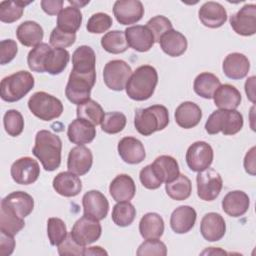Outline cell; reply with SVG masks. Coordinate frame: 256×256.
<instances>
[{
    "label": "cell",
    "mask_w": 256,
    "mask_h": 256,
    "mask_svg": "<svg viewBox=\"0 0 256 256\" xmlns=\"http://www.w3.org/2000/svg\"><path fill=\"white\" fill-rule=\"evenodd\" d=\"M82 23V13L75 6H67L63 8L57 16V28L66 32L74 33L80 28Z\"/></svg>",
    "instance_id": "obj_35"
},
{
    "label": "cell",
    "mask_w": 256,
    "mask_h": 256,
    "mask_svg": "<svg viewBox=\"0 0 256 256\" xmlns=\"http://www.w3.org/2000/svg\"><path fill=\"white\" fill-rule=\"evenodd\" d=\"M63 3V0H42L41 8L48 15H56L62 10Z\"/></svg>",
    "instance_id": "obj_56"
},
{
    "label": "cell",
    "mask_w": 256,
    "mask_h": 256,
    "mask_svg": "<svg viewBox=\"0 0 256 256\" xmlns=\"http://www.w3.org/2000/svg\"><path fill=\"white\" fill-rule=\"evenodd\" d=\"M197 195L201 200H215L222 189L223 181L221 175L212 168H207L198 172L196 177Z\"/></svg>",
    "instance_id": "obj_9"
},
{
    "label": "cell",
    "mask_w": 256,
    "mask_h": 256,
    "mask_svg": "<svg viewBox=\"0 0 256 256\" xmlns=\"http://www.w3.org/2000/svg\"><path fill=\"white\" fill-rule=\"evenodd\" d=\"M84 255H107V252L102 249L100 246H93L85 248Z\"/></svg>",
    "instance_id": "obj_59"
},
{
    "label": "cell",
    "mask_w": 256,
    "mask_h": 256,
    "mask_svg": "<svg viewBox=\"0 0 256 256\" xmlns=\"http://www.w3.org/2000/svg\"><path fill=\"white\" fill-rule=\"evenodd\" d=\"M62 141L60 137L48 130H40L35 136L32 153L37 157L46 171H54L61 164Z\"/></svg>",
    "instance_id": "obj_1"
},
{
    "label": "cell",
    "mask_w": 256,
    "mask_h": 256,
    "mask_svg": "<svg viewBox=\"0 0 256 256\" xmlns=\"http://www.w3.org/2000/svg\"><path fill=\"white\" fill-rule=\"evenodd\" d=\"M76 41V34L74 33H66L59 28L55 27L49 38L50 45L53 46L54 48H66L71 45H73Z\"/></svg>",
    "instance_id": "obj_51"
},
{
    "label": "cell",
    "mask_w": 256,
    "mask_h": 256,
    "mask_svg": "<svg viewBox=\"0 0 256 256\" xmlns=\"http://www.w3.org/2000/svg\"><path fill=\"white\" fill-rule=\"evenodd\" d=\"M159 43L163 52L171 57L181 56L188 46L186 37L179 31L173 29L165 33L161 37Z\"/></svg>",
    "instance_id": "obj_31"
},
{
    "label": "cell",
    "mask_w": 256,
    "mask_h": 256,
    "mask_svg": "<svg viewBox=\"0 0 256 256\" xmlns=\"http://www.w3.org/2000/svg\"><path fill=\"white\" fill-rule=\"evenodd\" d=\"M126 116L118 111L105 113L101 122V129L107 134H116L121 132L126 126Z\"/></svg>",
    "instance_id": "obj_45"
},
{
    "label": "cell",
    "mask_w": 256,
    "mask_h": 256,
    "mask_svg": "<svg viewBox=\"0 0 256 256\" xmlns=\"http://www.w3.org/2000/svg\"><path fill=\"white\" fill-rule=\"evenodd\" d=\"M230 25L234 32L242 36L256 33V5L246 4L230 17Z\"/></svg>",
    "instance_id": "obj_13"
},
{
    "label": "cell",
    "mask_w": 256,
    "mask_h": 256,
    "mask_svg": "<svg viewBox=\"0 0 256 256\" xmlns=\"http://www.w3.org/2000/svg\"><path fill=\"white\" fill-rule=\"evenodd\" d=\"M67 228L60 218L51 217L47 221V235L52 246H58L67 236Z\"/></svg>",
    "instance_id": "obj_47"
},
{
    "label": "cell",
    "mask_w": 256,
    "mask_h": 256,
    "mask_svg": "<svg viewBox=\"0 0 256 256\" xmlns=\"http://www.w3.org/2000/svg\"><path fill=\"white\" fill-rule=\"evenodd\" d=\"M242 127L243 116L237 110H215L205 123V130L210 135H215L219 132H222L224 135H234Z\"/></svg>",
    "instance_id": "obj_5"
},
{
    "label": "cell",
    "mask_w": 256,
    "mask_h": 256,
    "mask_svg": "<svg viewBox=\"0 0 256 256\" xmlns=\"http://www.w3.org/2000/svg\"><path fill=\"white\" fill-rule=\"evenodd\" d=\"M10 173L17 184L29 185L37 181L40 176V167L36 160L26 156L17 159L12 164Z\"/></svg>",
    "instance_id": "obj_12"
},
{
    "label": "cell",
    "mask_w": 256,
    "mask_h": 256,
    "mask_svg": "<svg viewBox=\"0 0 256 256\" xmlns=\"http://www.w3.org/2000/svg\"><path fill=\"white\" fill-rule=\"evenodd\" d=\"M165 190L171 199L182 201L190 197L192 192V184L187 176L184 174H179L176 179L166 183Z\"/></svg>",
    "instance_id": "obj_38"
},
{
    "label": "cell",
    "mask_w": 256,
    "mask_h": 256,
    "mask_svg": "<svg viewBox=\"0 0 256 256\" xmlns=\"http://www.w3.org/2000/svg\"><path fill=\"white\" fill-rule=\"evenodd\" d=\"M200 232L203 238L209 242L221 240L226 232L224 218L216 212L206 213L200 222Z\"/></svg>",
    "instance_id": "obj_16"
},
{
    "label": "cell",
    "mask_w": 256,
    "mask_h": 256,
    "mask_svg": "<svg viewBox=\"0 0 256 256\" xmlns=\"http://www.w3.org/2000/svg\"><path fill=\"white\" fill-rule=\"evenodd\" d=\"M239 90L231 84L220 85L213 95L214 104L219 109L235 110L241 103Z\"/></svg>",
    "instance_id": "obj_30"
},
{
    "label": "cell",
    "mask_w": 256,
    "mask_h": 256,
    "mask_svg": "<svg viewBox=\"0 0 256 256\" xmlns=\"http://www.w3.org/2000/svg\"><path fill=\"white\" fill-rule=\"evenodd\" d=\"M255 76L249 77L245 82V92L247 98L252 102L255 103Z\"/></svg>",
    "instance_id": "obj_58"
},
{
    "label": "cell",
    "mask_w": 256,
    "mask_h": 256,
    "mask_svg": "<svg viewBox=\"0 0 256 256\" xmlns=\"http://www.w3.org/2000/svg\"><path fill=\"white\" fill-rule=\"evenodd\" d=\"M132 74V69L128 63L116 59L109 61L103 69V80L105 85L114 91H121Z\"/></svg>",
    "instance_id": "obj_8"
},
{
    "label": "cell",
    "mask_w": 256,
    "mask_h": 256,
    "mask_svg": "<svg viewBox=\"0 0 256 256\" xmlns=\"http://www.w3.org/2000/svg\"><path fill=\"white\" fill-rule=\"evenodd\" d=\"M244 168L247 173L254 176L255 175V147H252L245 155L244 158Z\"/></svg>",
    "instance_id": "obj_57"
},
{
    "label": "cell",
    "mask_w": 256,
    "mask_h": 256,
    "mask_svg": "<svg viewBox=\"0 0 256 256\" xmlns=\"http://www.w3.org/2000/svg\"><path fill=\"white\" fill-rule=\"evenodd\" d=\"M28 108L34 116L43 121H51L58 118L63 112L62 102L44 91L35 92L29 98Z\"/></svg>",
    "instance_id": "obj_6"
},
{
    "label": "cell",
    "mask_w": 256,
    "mask_h": 256,
    "mask_svg": "<svg viewBox=\"0 0 256 256\" xmlns=\"http://www.w3.org/2000/svg\"><path fill=\"white\" fill-rule=\"evenodd\" d=\"M136 254L138 256H165L167 254V247L158 239H146V241L140 244Z\"/></svg>",
    "instance_id": "obj_50"
},
{
    "label": "cell",
    "mask_w": 256,
    "mask_h": 256,
    "mask_svg": "<svg viewBox=\"0 0 256 256\" xmlns=\"http://www.w3.org/2000/svg\"><path fill=\"white\" fill-rule=\"evenodd\" d=\"M69 60L70 54L67 50L62 48H52L44 63L45 72L51 75H58L64 71Z\"/></svg>",
    "instance_id": "obj_37"
},
{
    "label": "cell",
    "mask_w": 256,
    "mask_h": 256,
    "mask_svg": "<svg viewBox=\"0 0 256 256\" xmlns=\"http://www.w3.org/2000/svg\"><path fill=\"white\" fill-rule=\"evenodd\" d=\"M101 46L108 53L120 54L125 52L129 45L126 40L125 32L119 30L109 31L101 38Z\"/></svg>",
    "instance_id": "obj_39"
},
{
    "label": "cell",
    "mask_w": 256,
    "mask_h": 256,
    "mask_svg": "<svg viewBox=\"0 0 256 256\" xmlns=\"http://www.w3.org/2000/svg\"><path fill=\"white\" fill-rule=\"evenodd\" d=\"M112 18L106 13L98 12L93 14L87 22L86 29L93 34H100L106 32L112 26Z\"/></svg>",
    "instance_id": "obj_49"
},
{
    "label": "cell",
    "mask_w": 256,
    "mask_h": 256,
    "mask_svg": "<svg viewBox=\"0 0 256 256\" xmlns=\"http://www.w3.org/2000/svg\"><path fill=\"white\" fill-rule=\"evenodd\" d=\"M18 52L17 43L12 39H5L0 42V63L5 65L11 62Z\"/></svg>",
    "instance_id": "obj_54"
},
{
    "label": "cell",
    "mask_w": 256,
    "mask_h": 256,
    "mask_svg": "<svg viewBox=\"0 0 256 256\" xmlns=\"http://www.w3.org/2000/svg\"><path fill=\"white\" fill-rule=\"evenodd\" d=\"M102 233L99 220L87 215H83L73 225L70 234L74 240L82 246H86L97 241Z\"/></svg>",
    "instance_id": "obj_10"
},
{
    "label": "cell",
    "mask_w": 256,
    "mask_h": 256,
    "mask_svg": "<svg viewBox=\"0 0 256 256\" xmlns=\"http://www.w3.org/2000/svg\"><path fill=\"white\" fill-rule=\"evenodd\" d=\"M125 36L129 47L138 52L149 51L155 43L152 32L143 25H135L126 28Z\"/></svg>",
    "instance_id": "obj_17"
},
{
    "label": "cell",
    "mask_w": 256,
    "mask_h": 256,
    "mask_svg": "<svg viewBox=\"0 0 256 256\" xmlns=\"http://www.w3.org/2000/svg\"><path fill=\"white\" fill-rule=\"evenodd\" d=\"M223 211L231 217H240L244 215L250 206L249 196L241 190L228 192L222 199Z\"/></svg>",
    "instance_id": "obj_24"
},
{
    "label": "cell",
    "mask_w": 256,
    "mask_h": 256,
    "mask_svg": "<svg viewBox=\"0 0 256 256\" xmlns=\"http://www.w3.org/2000/svg\"><path fill=\"white\" fill-rule=\"evenodd\" d=\"M109 193L116 202L130 201L136 193L135 182L129 175L119 174L111 181Z\"/></svg>",
    "instance_id": "obj_28"
},
{
    "label": "cell",
    "mask_w": 256,
    "mask_h": 256,
    "mask_svg": "<svg viewBox=\"0 0 256 256\" xmlns=\"http://www.w3.org/2000/svg\"><path fill=\"white\" fill-rule=\"evenodd\" d=\"M31 2L23 1H2L0 2V21L13 23L19 20L24 12V7Z\"/></svg>",
    "instance_id": "obj_43"
},
{
    "label": "cell",
    "mask_w": 256,
    "mask_h": 256,
    "mask_svg": "<svg viewBox=\"0 0 256 256\" xmlns=\"http://www.w3.org/2000/svg\"><path fill=\"white\" fill-rule=\"evenodd\" d=\"M25 226L24 219L16 215L9 208L1 206L0 210V231L6 234L15 235Z\"/></svg>",
    "instance_id": "obj_41"
},
{
    "label": "cell",
    "mask_w": 256,
    "mask_h": 256,
    "mask_svg": "<svg viewBox=\"0 0 256 256\" xmlns=\"http://www.w3.org/2000/svg\"><path fill=\"white\" fill-rule=\"evenodd\" d=\"M196 218L197 213L193 207L188 205L179 206L171 214V229L177 234L187 233L194 227Z\"/></svg>",
    "instance_id": "obj_23"
},
{
    "label": "cell",
    "mask_w": 256,
    "mask_h": 256,
    "mask_svg": "<svg viewBox=\"0 0 256 256\" xmlns=\"http://www.w3.org/2000/svg\"><path fill=\"white\" fill-rule=\"evenodd\" d=\"M201 23L209 28H219L227 20L226 9L218 2H205L198 12Z\"/></svg>",
    "instance_id": "obj_22"
},
{
    "label": "cell",
    "mask_w": 256,
    "mask_h": 256,
    "mask_svg": "<svg viewBox=\"0 0 256 256\" xmlns=\"http://www.w3.org/2000/svg\"><path fill=\"white\" fill-rule=\"evenodd\" d=\"M1 206L9 208L16 215L24 219L33 211L34 199L26 192L14 191L2 199Z\"/></svg>",
    "instance_id": "obj_20"
},
{
    "label": "cell",
    "mask_w": 256,
    "mask_h": 256,
    "mask_svg": "<svg viewBox=\"0 0 256 256\" xmlns=\"http://www.w3.org/2000/svg\"><path fill=\"white\" fill-rule=\"evenodd\" d=\"M213 149L204 141H196L191 144L186 152V163L194 172H201L210 167L213 162Z\"/></svg>",
    "instance_id": "obj_11"
},
{
    "label": "cell",
    "mask_w": 256,
    "mask_h": 256,
    "mask_svg": "<svg viewBox=\"0 0 256 256\" xmlns=\"http://www.w3.org/2000/svg\"><path fill=\"white\" fill-rule=\"evenodd\" d=\"M224 74L233 80L244 78L250 69L249 59L242 53L234 52L228 54L222 64Z\"/></svg>",
    "instance_id": "obj_25"
},
{
    "label": "cell",
    "mask_w": 256,
    "mask_h": 256,
    "mask_svg": "<svg viewBox=\"0 0 256 256\" xmlns=\"http://www.w3.org/2000/svg\"><path fill=\"white\" fill-rule=\"evenodd\" d=\"M111 217L117 226L126 227L133 223L136 217V209L129 201L118 202L113 207Z\"/></svg>",
    "instance_id": "obj_42"
},
{
    "label": "cell",
    "mask_w": 256,
    "mask_h": 256,
    "mask_svg": "<svg viewBox=\"0 0 256 256\" xmlns=\"http://www.w3.org/2000/svg\"><path fill=\"white\" fill-rule=\"evenodd\" d=\"M221 85L219 78L213 73L203 72L197 75L193 83V89L197 95L205 99H212L215 91Z\"/></svg>",
    "instance_id": "obj_36"
},
{
    "label": "cell",
    "mask_w": 256,
    "mask_h": 256,
    "mask_svg": "<svg viewBox=\"0 0 256 256\" xmlns=\"http://www.w3.org/2000/svg\"><path fill=\"white\" fill-rule=\"evenodd\" d=\"M67 136L70 142L77 146H83L92 142L96 136V128L90 122L77 118L73 120L67 129Z\"/></svg>",
    "instance_id": "obj_21"
},
{
    "label": "cell",
    "mask_w": 256,
    "mask_h": 256,
    "mask_svg": "<svg viewBox=\"0 0 256 256\" xmlns=\"http://www.w3.org/2000/svg\"><path fill=\"white\" fill-rule=\"evenodd\" d=\"M76 114L77 118L84 119L93 124L94 126L101 124L105 116L104 110L102 109L100 104L92 99H89L86 102L77 105Z\"/></svg>",
    "instance_id": "obj_40"
},
{
    "label": "cell",
    "mask_w": 256,
    "mask_h": 256,
    "mask_svg": "<svg viewBox=\"0 0 256 256\" xmlns=\"http://www.w3.org/2000/svg\"><path fill=\"white\" fill-rule=\"evenodd\" d=\"M113 14L122 25L138 22L144 15V7L139 0H117L113 6Z\"/></svg>",
    "instance_id": "obj_14"
},
{
    "label": "cell",
    "mask_w": 256,
    "mask_h": 256,
    "mask_svg": "<svg viewBox=\"0 0 256 256\" xmlns=\"http://www.w3.org/2000/svg\"><path fill=\"white\" fill-rule=\"evenodd\" d=\"M139 179L141 184L150 190L158 189L162 185V181L155 174L151 164L143 167L139 173Z\"/></svg>",
    "instance_id": "obj_53"
},
{
    "label": "cell",
    "mask_w": 256,
    "mask_h": 256,
    "mask_svg": "<svg viewBox=\"0 0 256 256\" xmlns=\"http://www.w3.org/2000/svg\"><path fill=\"white\" fill-rule=\"evenodd\" d=\"M93 163V155L89 148L85 146L73 147L68 155V171L82 176L89 172Z\"/></svg>",
    "instance_id": "obj_19"
},
{
    "label": "cell",
    "mask_w": 256,
    "mask_h": 256,
    "mask_svg": "<svg viewBox=\"0 0 256 256\" xmlns=\"http://www.w3.org/2000/svg\"><path fill=\"white\" fill-rule=\"evenodd\" d=\"M15 248V240L13 235L0 232V255L9 256L13 253Z\"/></svg>",
    "instance_id": "obj_55"
},
{
    "label": "cell",
    "mask_w": 256,
    "mask_h": 256,
    "mask_svg": "<svg viewBox=\"0 0 256 256\" xmlns=\"http://www.w3.org/2000/svg\"><path fill=\"white\" fill-rule=\"evenodd\" d=\"M96 81V73L79 74L71 70L65 88L67 99L76 105H80L90 99L91 90Z\"/></svg>",
    "instance_id": "obj_7"
},
{
    "label": "cell",
    "mask_w": 256,
    "mask_h": 256,
    "mask_svg": "<svg viewBox=\"0 0 256 256\" xmlns=\"http://www.w3.org/2000/svg\"><path fill=\"white\" fill-rule=\"evenodd\" d=\"M174 117L178 126L184 129H190L199 124L202 118V111L196 103L186 101L176 108Z\"/></svg>",
    "instance_id": "obj_26"
},
{
    "label": "cell",
    "mask_w": 256,
    "mask_h": 256,
    "mask_svg": "<svg viewBox=\"0 0 256 256\" xmlns=\"http://www.w3.org/2000/svg\"><path fill=\"white\" fill-rule=\"evenodd\" d=\"M117 150L121 159L128 164H139L146 157L145 148L142 142L131 136L123 137L118 142Z\"/></svg>",
    "instance_id": "obj_18"
},
{
    "label": "cell",
    "mask_w": 256,
    "mask_h": 256,
    "mask_svg": "<svg viewBox=\"0 0 256 256\" xmlns=\"http://www.w3.org/2000/svg\"><path fill=\"white\" fill-rule=\"evenodd\" d=\"M82 205L84 215L99 221L107 216L109 210V202L107 198L98 190H90L86 192L82 198Z\"/></svg>",
    "instance_id": "obj_15"
},
{
    "label": "cell",
    "mask_w": 256,
    "mask_h": 256,
    "mask_svg": "<svg viewBox=\"0 0 256 256\" xmlns=\"http://www.w3.org/2000/svg\"><path fill=\"white\" fill-rule=\"evenodd\" d=\"M70 4H72V6H75L77 8H81L83 6H85L86 4L89 3V1H85V2H77V1H69Z\"/></svg>",
    "instance_id": "obj_60"
},
{
    "label": "cell",
    "mask_w": 256,
    "mask_h": 256,
    "mask_svg": "<svg viewBox=\"0 0 256 256\" xmlns=\"http://www.w3.org/2000/svg\"><path fill=\"white\" fill-rule=\"evenodd\" d=\"M139 232L145 240L159 239L164 232V221L162 217L155 212L146 213L139 222Z\"/></svg>",
    "instance_id": "obj_34"
},
{
    "label": "cell",
    "mask_w": 256,
    "mask_h": 256,
    "mask_svg": "<svg viewBox=\"0 0 256 256\" xmlns=\"http://www.w3.org/2000/svg\"><path fill=\"white\" fill-rule=\"evenodd\" d=\"M158 83V73L151 65H142L131 74L127 84L126 93L132 100L144 101L149 99Z\"/></svg>",
    "instance_id": "obj_2"
},
{
    "label": "cell",
    "mask_w": 256,
    "mask_h": 256,
    "mask_svg": "<svg viewBox=\"0 0 256 256\" xmlns=\"http://www.w3.org/2000/svg\"><path fill=\"white\" fill-rule=\"evenodd\" d=\"M16 36L19 42L26 47H35L41 43L44 32L40 24L35 21H24L16 30Z\"/></svg>",
    "instance_id": "obj_32"
},
{
    "label": "cell",
    "mask_w": 256,
    "mask_h": 256,
    "mask_svg": "<svg viewBox=\"0 0 256 256\" xmlns=\"http://www.w3.org/2000/svg\"><path fill=\"white\" fill-rule=\"evenodd\" d=\"M169 124V112L163 105H152L147 108H139L135 111L134 126L143 136H149L161 131Z\"/></svg>",
    "instance_id": "obj_3"
},
{
    "label": "cell",
    "mask_w": 256,
    "mask_h": 256,
    "mask_svg": "<svg viewBox=\"0 0 256 256\" xmlns=\"http://www.w3.org/2000/svg\"><path fill=\"white\" fill-rule=\"evenodd\" d=\"M35 80L28 71H18L4 77L0 84L1 99L6 102H16L28 94L34 87Z\"/></svg>",
    "instance_id": "obj_4"
},
{
    "label": "cell",
    "mask_w": 256,
    "mask_h": 256,
    "mask_svg": "<svg viewBox=\"0 0 256 256\" xmlns=\"http://www.w3.org/2000/svg\"><path fill=\"white\" fill-rule=\"evenodd\" d=\"M96 55L94 50L87 45L79 46L72 55V71L79 74H93L95 70Z\"/></svg>",
    "instance_id": "obj_29"
},
{
    "label": "cell",
    "mask_w": 256,
    "mask_h": 256,
    "mask_svg": "<svg viewBox=\"0 0 256 256\" xmlns=\"http://www.w3.org/2000/svg\"><path fill=\"white\" fill-rule=\"evenodd\" d=\"M52 48L47 43H40L32 48L27 56V64L30 70L38 73L45 72L44 63Z\"/></svg>",
    "instance_id": "obj_44"
},
{
    "label": "cell",
    "mask_w": 256,
    "mask_h": 256,
    "mask_svg": "<svg viewBox=\"0 0 256 256\" xmlns=\"http://www.w3.org/2000/svg\"><path fill=\"white\" fill-rule=\"evenodd\" d=\"M53 188L61 196L74 197L82 190V182L78 175L68 171L60 172L53 179Z\"/></svg>",
    "instance_id": "obj_27"
},
{
    "label": "cell",
    "mask_w": 256,
    "mask_h": 256,
    "mask_svg": "<svg viewBox=\"0 0 256 256\" xmlns=\"http://www.w3.org/2000/svg\"><path fill=\"white\" fill-rule=\"evenodd\" d=\"M146 27L152 32L155 42H159L161 37L165 33L173 29V25L171 21L163 15H157L152 17L146 23Z\"/></svg>",
    "instance_id": "obj_48"
},
{
    "label": "cell",
    "mask_w": 256,
    "mask_h": 256,
    "mask_svg": "<svg viewBox=\"0 0 256 256\" xmlns=\"http://www.w3.org/2000/svg\"><path fill=\"white\" fill-rule=\"evenodd\" d=\"M5 131L12 137L19 136L24 129V119L22 114L15 109L8 110L3 117Z\"/></svg>",
    "instance_id": "obj_46"
},
{
    "label": "cell",
    "mask_w": 256,
    "mask_h": 256,
    "mask_svg": "<svg viewBox=\"0 0 256 256\" xmlns=\"http://www.w3.org/2000/svg\"><path fill=\"white\" fill-rule=\"evenodd\" d=\"M59 255H84L85 246L77 243L72 235L69 233L65 237V239L57 246Z\"/></svg>",
    "instance_id": "obj_52"
},
{
    "label": "cell",
    "mask_w": 256,
    "mask_h": 256,
    "mask_svg": "<svg viewBox=\"0 0 256 256\" xmlns=\"http://www.w3.org/2000/svg\"><path fill=\"white\" fill-rule=\"evenodd\" d=\"M151 166L162 183L171 182L180 174L178 162L175 158L169 155H161L157 157Z\"/></svg>",
    "instance_id": "obj_33"
}]
</instances>
